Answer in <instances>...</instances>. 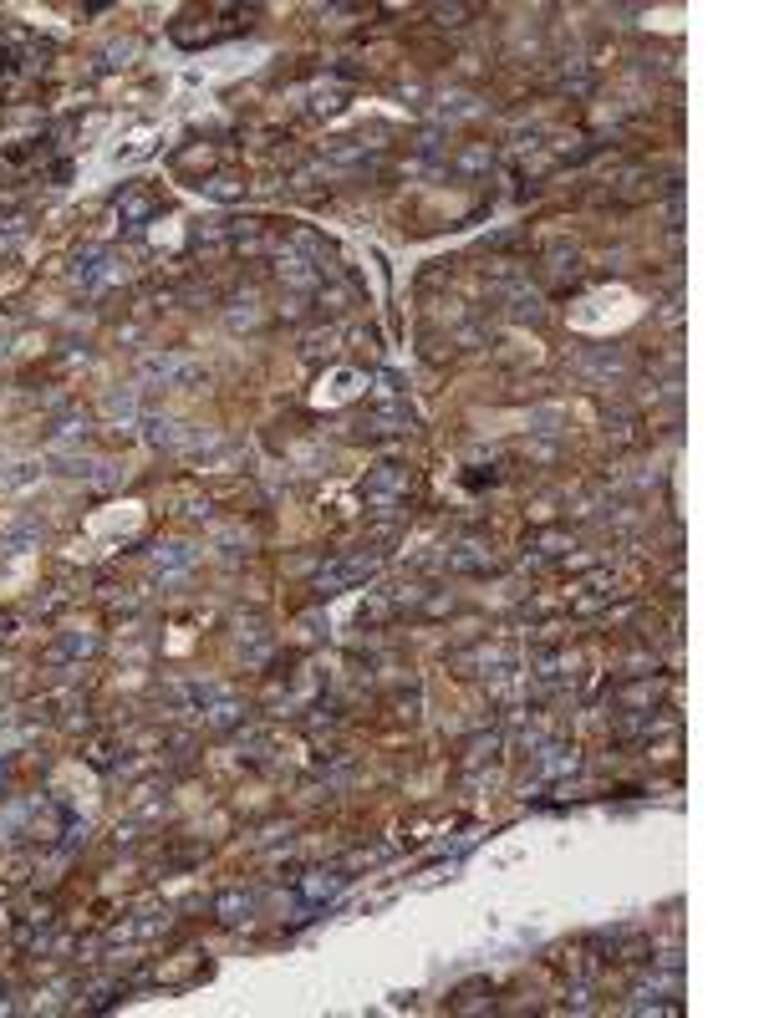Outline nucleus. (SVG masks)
Returning a JSON list of instances; mask_svg holds the SVG:
<instances>
[{
  "label": "nucleus",
  "mask_w": 764,
  "mask_h": 1018,
  "mask_svg": "<svg viewBox=\"0 0 764 1018\" xmlns=\"http://www.w3.org/2000/svg\"><path fill=\"white\" fill-rule=\"evenodd\" d=\"M36 479V464H16L11 474H0V489H21V484H31Z\"/></svg>",
  "instance_id": "obj_24"
},
{
  "label": "nucleus",
  "mask_w": 764,
  "mask_h": 1018,
  "mask_svg": "<svg viewBox=\"0 0 764 1018\" xmlns=\"http://www.w3.org/2000/svg\"><path fill=\"white\" fill-rule=\"evenodd\" d=\"M148 443L163 448V454H184V448L199 443V428H189L179 418H148Z\"/></svg>",
  "instance_id": "obj_7"
},
{
  "label": "nucleus",
  "mask_w": 764,
  "mask_h": 1018,
  "mask_svg": "<svg viewBox=\"0 0 764 1018\" xmlns=\"http://www.w3.org/2000/svg\"><path fill=\"white\" fill-rule=\"evenodd\" d=\"M377 571H382V550H352V555H337L332 565H321L316 581H311V591H316V596H337V591L367 586Z\"/></svg>",
  "instance_id": "obj_1"
},
{
  "label": "nucleus",
  "mask_w": 764,
  "mask_h": 1018,
  "mask_svg": "<svg viewBox=\"0 0 764 1018\" xmlns=\"http://www.w3.org/2000/svg\"><path fill=\"white\" fill-rule=\"evenodd\" d=\"M474 667H479V677H489V683H505V677L515 672V652L510 647H479Z\"/></svg>",
  "instance_id": "obj_16"
},
{
  "label": "nucleus",
  "mask_w": 764,
  "mask_h": 1018,
  "mask_svg": "<svg viewBox=\"0 0 764 1018\" xmlns=\"http://www.w3.org/2000/svg\"><path fill=\"white\" fill-rule=\"evenodd\" d=\"M408 494H413V474L403 464H377L362 479V499L372 509H398V504H408Z\"/></svg>",
  "instance_id": "obj_2"
},
{
  "label": "nucleus",
  "mask_w": 764,
  "mask_h": 1018,
  "mask_svg": "<svg viewBox=\"0 0 764 1018\" xmlns=\"http://www.w3.org/2000/svg\"><path fill=\"white\" fill-rule=\"evenodd\" d=\"M143 377L163 382V387H199L204 382V367L194 357H179V352H158L143 362Z\"/></svg>",
  "instance_id": "obj_5"
},
{
  "label": "nucleus",
  "mask_w": 764,
  "mask_h": 1018,
  "mask_svg": "<svg viewBox=\"0 0 764 1018\" xmlns=\"http://www.w3.org/2000/svg\"><path fill=\"white\" fill-rule=\"evenodd\" d=\"M495 301L505 306V316H515V321H545V311H540V296L530 291V286H520V280H505V286H495Z\"/></svg>",
  "instance_id": "obj_10"
},
{
  "label": "nucleus",
  "mask_w": 764,
  "mask_h": 1018,
  "mask_svg": "<svg viewBox=\"0 0 764 1018\" xmlns=\"http://www.w3.org/2000/svg\"><path fill=\"white\" fill-rule=\"evenodd\" d=\"M581 367H586L591 377H602V382H622V377L632 372V362H627L622 352H602V357H586Z\"/></svg>",
  "instance_id": "obj_18"
},
{
  "label": "nucleus",
  "mask_w": 764,
  "mask_h": 1018,
  "mask_svg": "<svg viewBox=\"0 0 764 1018\" xmlns=\"http://www.w3.org/2000/svg\"><path fill=\"white\" fill-rule=\"evenodd\" d=\"M194 560H199V545H194V540H163V545H153V571H158L163 581L184 576Z\"/></svg>",
  "instance_id": "obj_8"
},
{
  "label": "nucleus",
  "mask_w": 764,
  "mask_h": 1018,
  "mask_svg": "<svg viewBox=\"0 0 764 1018\" xmlns=\"http://www.w3.org/2000/svg\"><path fill=\"white\" fill-rule=\"evenodd\" d=\"M158 209H163V199H158L148 184H133V189H123V199H118V219L128 224V230H143V224H148Z\"/></svg>",
  "instance_id": "obj_9"
},
{
  "label": "nucleus",
  "mask_w": 764,
  "mask_h": 1018,
  "mask_svg": "<svg viewBox=\"0 0 764 1018\" xmlns=\"http://www.w3.org/2000/svg\"><path fill=\"white\" fill-rule=\"evenodd\" d=\"M658 693H663L658 683H637V688H622V693H617V703H622L627 713H652V703H658Z\"/></svg>",
  "instance_id": "obj_19"
},
{
  "label": "nucleus",
  "mask_w": 764,
  "mask_h": 1018,
  "mask_svg": "<svg viewBox=\"0 0 764 1018\" xmlns=\"http://www.w3.org/2000/svg\"><path fill=\"white\" fill-rule=\"evenodd\" d=\"M107 418H138V392L123 387V392H107V403H102Z\"/></svg>",
  "instance_id": "obj_22"
},
{
  "label": "nucleus",
  "mask_w": 764,
  "mask_h": 1018,
  "mask_svg": "<svg viewBox=\"0 0 764 1018\" xmlns=\"http://www.w3.org/2000/svg\"><path fill=\"white\" fill-rule=\"evenodd\" d=\"M6 779H11V759H0V784H6Z\"/></svg>",
  "instance_id": "obj_27"
},
{
  "label": "nucleus",
  "mask_w": 764,
  "mask_h": 1018,
  "mask_svg": "<svg viewBox=\"0 0 764 1018\" xmlns=\"http://www.w3.org/2000/svg\"><path fill=\"white\" fill-rule=\"evenodd\" d=\"M489 168H495V148H489V143H464L454 153V174L459 179H479V174H489Z\"/></svg>",
  "instance_id": "obj_14"
},
{
  "label": "nucleus",
  "mask_w": 764,
  "mask_h": 1018,
  "mask_svg": "<svg viewBox=\"0 0 764 1018\" xmlns=\"http://www.w3.org/2000/svg\"><path fill=\"white\" fill-rule=\"evenodd\" d=\"M337 107H342V87H326L311 97V112H337Z\"/></svg>",
  "instance_id": "obj_25"
},
{
  "label": "nucleus",
  "mask_w": 764,
  "mask_h": 1018,
  "mask_svg": "<svg viewBox=\"0 0 764 1018\" xmlns=\"http://www.w3.org/2000/svg\"><path fill=\"white\" fill-rule=\"evenodd\" d=\"M479 112V97H469V92H454V97H439V118L444 123H459V118H474Z\"/></svg>",
  "instance_id": "obj_20"
},
{
  "label": "nucleus",
  "mask_w": 764,
  "mask_h": 1018,
  "mask_svg": "<svg viewBox=\"0 0 764 1018\" xmlns=\"http://www.w3.org/2000/svg\"><path fill=\"white\" fill-rule=\"evenodd\" d=\"M444 565L454 576H484L489 565H495V555H489L479 540H459V545H449V555H444Z\"/></svg>",
  "instance_id": "obj_11"
},
{
  "label": "nucleus",
  "mask_w": 764,
  "mask_h": 1018,
  "mask_svg": "<svg viewBox=\"0 0 764 1018\" xmlns=\"http://www.w3.org/2000/svg\"><path fill=\"white\" fill-rule=\"evenodd\" d=\"M576 769H581V759L566 744H540L535 749V784H556V779H566Z\"/></svg>",
  "instance_id": "obj_6"
},
{
  "label": "nucleus",
  "mask_w": 764,
  "mask_h": 1018,
  "mask_svg": "<svg viewBox=\"0 0 764 1018\" xmlns=\"http://www.w3.org/2000/svg\"><path fill=\"white\" fill-rule=\"evenodd\" d=\"M342 886H347L342 871H306L296 891H301L306 907H326V901H337V896H342Z\"/></svg>",
  "instance_id": "obj_12"
},
{
  "label": "nucleus",
  "mask_w": 764,
  "mask_h": 1018,
  "mask_svg": "<svg viewBox=\"0 0 764 1018\" xmlns=\"http://www.w3.org/2000/svg\"><path fill=\"white\" fill-rule=\"evenodd\" d=\"M199 194H214V199H235L240 189H235L230 179H209V184H199Z\"/></svg>",
  "instance_id": "obj_26"
},
{
  "label": "nucleus",
  "mask_w": 764,
  "mask_h": 1018,
  "mask_svg": "<svg viewBox=\"0 0 764 1018\" xmlns=\"http://www.w3.org/2000/svg\"><path fill=\"white\" fill-rule=\"evenodd\" d=\"M556 423H566V408H535V413H530V428H535V433H561Z\"/></svg>",
  "instance_id": "obj_23"
},
{
  "label": "nucleus",
  "mask_w": 764,
  "mask_h": 1018,
  "mask_svg": "<svg viewBox=\"0 0 764 1018\" xmlns=\"http://www.w3.org/2000/svg\"><path fill=\"white\" fill-rule=\"evenodd\" d=\"M352 428L362 438H403V433H413V408H408V398H382Z\"/></svg>",
  "instance_id": "obj_3"
},
{
  "label": "nucleus",
  "mask_w": 764,
  "mask_h": 1018,
  "mask_svg": "<svg viewBox=\"0 0 764 1018\" xmlns=\"http://www.w3.org/2000/svg\"><path fill=\"white\" fill-rule=\"evenodd\" d=\"M199 718H204L209 728H220V733H225V728H240V723H245V703H240V698H235V693L225 688V693L214 698V703H209V708H204Z\"/></svg>",
  "instance_id": "obj_15"
},
{
  "label": "nucleus",
  "mask_w": 764,
  "mask_h": 1018,
  "mask_svg": "<svg viewBox=\"0 0 764 1018\" xmlns=\"http://www.w3.org/2000/svg\"><path fill=\"white\" fill-rule=\"evenodd\" d=\"M163 927H169V917L148 912V917H138V922H123V927H118V937H123V942H143V937H158Z\"/></svg>",
  "instance_id": "obj_21"
},
{
  "label": "nucleus",
  "mask_w": 764,
  "mask_h": 1018,
  "mask_svg": "<svg viewBox=\"0 0 764 1018\" xmlns=\"http://www.w3.org/2000/svg\"><path fill=\"white\" fill-rule=\"evenodd\" d=\"M92 652H97V637H92V632H87V637H82V632H67L57 647H51V662L67 667V662H87Z\"/></svg>",
  "instance_id": "obj_17"
},
{
  "label": "nucleus",
  "mask_w": 764,
  "mask_h": 1018,
  "mask_svg": "<svg viewBox=\"0 0 764 1018\" xmlns=\"http://www.w3.org/2000/svg\"><path fill=\"white\" fill-rule=\"evenodd\" d=\"M214 917L220 922H250L255 917V891H245V886H230V891H220L214 896Z\"/></svg>",
  "instance_id": "obj_13"
},
{
  "label": "nucleus",
  "mask_w": 764,
  "mask_h": 1018,
  "mask_svg": "<svg viewBox=\"0 0 764 1018\" xmlns=\"http://www.w3.org/2000/svg\"><path fill=\"white\" fill-rule=\"evenodd\" d=\"M128 275V265L113 255V250H102V245H92L87 255H77V270H72V280L82 291H102V286H113V280H123Z\"/></svg>",
  "instance_id": "obj_4"
}]
</instances>
